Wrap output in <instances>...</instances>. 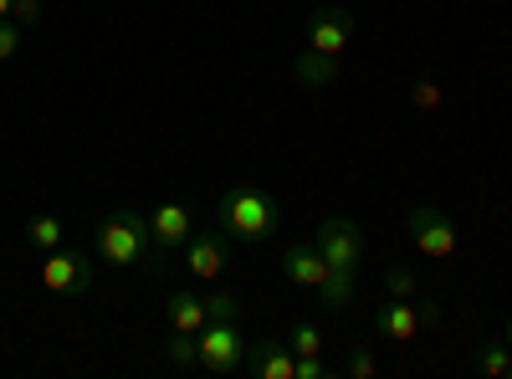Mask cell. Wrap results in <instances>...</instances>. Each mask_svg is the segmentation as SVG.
I'll return each instance as SVG.
<instances>
[{
  "label": "cell",
  "instance_id": "cell-1",
  "mask_svg": "<svg viewBox=\"0 0 512 379\" xmlns=\"http://www.w3.org/2000/svg\"><path fill=\"white\" fill-rule=\"evenodd\" d=\"M216 221H221V231H226L231 241L262 246V241H272L277 226H282V205H277L272 190L236 180V185H226V190L216 195Z\"/></svg>",
  "mask_w": 512,
  "mask_h": 379
},
{
  "label": "cell",
  "instance_id": "cell-2",
  "mask_svg": "<svg viewBox=\"0 0 512 379\" xmlns=\"http://www.w3.org/2000/svg\"><path fill=\"white\" fill-rule=\"evenodd\" d=\"M93 251H98L103 267H139L154 251L149 216H139V210H108L93 231Z\"/></svg>",
  "mask_w": 512,
  "mask_h": 379
},
{
  "label": "cell",
  "instance_id": "cell-3",
  "mask_svg": "<svg viewBox=\"0 0 512 379\" xmlns=\"http://www.w3.org/2000/svg\"><path fill=\"white\" fill-rule=\"evenodd\" d=\"M405 236H410V246L420 251V257H431V262H451L456 246H461L456 221L446 216V210H436V205H410Z\"/></svg>",
  "mask_w": 512,
  "mask_h": 379
},
{
  "label": "cell",
  "instance_id": "cell-4",
  "mask_svg": "<svg viewBox=\"0 0 512 379\" xmlns=\"http://www.w3.org/2000/svg\"><path fill=\"white\" fill-rule=\"evenodd\" d=\"M195 344H200V369L205 374H241L246 369V333H241V318L236 323H205L195 333Z\"/></svg>",
  "mask_w": 512,
  "mask_h": 379
},
{
  "label": "cell",
  "instance_id": "cell-5",
  "mask_svg": "<svg viewBox=\"0 0 512 379\" xmlns=\"http://www.w3.org/2000/svg\"><path fill=\"white\" fill-rule=\"evenodd\" d=\"M313 246L323 251V262L338 267V272H359V262H364V231H359L349 216H328V221H318Z\"/></svg>",
  "mask_w": 512,
  "mask_h": 379
},
{
  "label": "cell",
  "instance_id": "cell-6",
  "mask_svg": "<svg viewBox=\"0 0 512 379\" xmlns=\"http://www.w3.org/2000/svg\"><path fill=\"white\" fill-rule=\"evenodd\" d=\"M180 257H185V272L200 277V282H216L226 267H231V236L221 226H195V236L180 246Z\"/></svg>",
  "mask_w": 512,
  "mask_h": 379
},
{
  "label": "cell",
  "instance_id": "cell-7",
  "mask_svg": "<svg viewBox=\"0 0 512 379\" xmlns=\"http://www.w3.org/2000/svg\"><path fill=\"white\" fill-rule=\"evenodd\" d=\"M349 36H354V11L349 6H323V11H313V21L303 31V52L338 62L344 47H349Z\"/></svg>",
  "mask_w": 512,
  "mask_h": 379
},
{
  "label": "cell",
  "instance_id": "cell-8",
  "mask_svg": "<svg viewBox=\"0 0 512 379\" xmlns=\"http://www.w3.org/2000/svg\"><path fill=\"white\" fill-rule=\"evenodd\" d=\"M88 272H93V257L77 246H57L41 262V282H47V292H62V298H82L88 292Z\"/></svg>",
  "mask_w": 512,
  "mask_h": 379
},
{
  "label": "cell",
  "instance_id": "cell-9",
  "mask_svg": "<svg viewBox=\"0 0 512 379\" xmlns=\"http://www.w3.org/2000/svg\"><path fill=\"white\" fill-rule=\"evenodd\" d=\"M149 236H154V257H175V251L195 236V216H190V205L180 200H164L149 210Z\"/></svg>",
  "mask_w": 512,
  "mask_h": 379
},
{
  "label": "cell",
  "instance_id": "cell-10",
  "mask_svg": "<svg viewBox=\"0 0 512 379\" xmlns=\"http://www.w3.org/2000/svg\"><path fill=\"white\" fill-rule=\"evenodd\" d=\"M420 328H425V318H420V298H390L379 313H374V333L384 344H415L420 339Z\"/></svg>",
  "mask_w": 512,
  "mask_h": 379
},
{
  "label": "cell",
  "instance_id": "cell-11",
  "mask_svg": "<svg viewBox=\"0 0 512 379\" xmlns=\"http://www.w3.org/2000/svg\"><path fill=\"white\" fill-rule=\"evenodd\" d=\"M246 374L251 379H297V354L287 339H256L246 344Z\"/></svg>",
  "mask_w": 512,
  "mask_h": 379
},
{
  "label": "cell",
  "instance_id": "cell-12",
  "mask_svg": "<svg viewBox=\"0 0 512 379\" xmlns=\"http://www.w3.org/2000/svg\"><path fill=\"white\" fill-rule=\"evenodd\" d=\"M328 272H333V267L323 262L318 246H292L287 257H282V277H287L292 287H318Z\"/></svg>",
  "mask_w": 512,
  "mask_h": 379
},
{
  "label": "cell",
  "instance_id": "cell-13",
  "mask_svg": "<svg viewBox=\"0 0 512 379\" xmlns=\"http://www.w3.org/2000/svg\"><path fill=\"white\" fill-rule=\"evenodd\" d=\"M164 318H169V328H175V333H200L210 323L200 292H175V298L164 303Z\"/></svg>",
  "mask_w": 512,
  "mask_h": 379
},
{
  "label": "cell",
  "instance_id": "cell-14",
  "mask_svg": "<svg viewBox=\"0 0 512 379\" xmlns=\"http://www.w3.org/2000/svg\"><path fill=\"white\" fill-rule=\"evenodd\" d=\"M313 292H318L323 313H344V308H354V272H338V267H333Z\"/></svg>",
  "mask_w": 512,
  "mask_h": 379
},
{
  "label": "cell",
  "instance_id": "cell-15",
  "mask_svg": "<svg viewBox=\"0 0 512 379\" xmlns=\"http://www.w3.org/2000/svg\"><path fill=\"white\" fill-rule=\"evenodd\" d=\"M26 241L41 251V257H47V251H57V246H62V221L52 216V210H41V216H31V221H26Z\"/></svg>",
  "mask_w": 512,
  "mask_h": 379
},
{
  "label": "cell",
  "instance_id": "cell-16",
  "mask_svg": "<svg viewBox=\"0 0 512 379\" xmlns=\"http://www.w3.org/2000/svg\"><path fill=\"white\" fill-rule=\"evenodd\" d=\"M164 364H175V369H200V344H195V333H175L169 328V344L159 349Z\"/></svg>",
  "mask_w": 512,
  "mask_h": 379
},
{
  "label": "cell",
  "instance_id": "cell-17",
  "mask_svg": "<svg viewBox=\"0 0 512 379\" xmlns=\"http://www.w3.org/2000/svg\"><path fill=\"white\" fill-rule=\"evenodd\" d=\"M477 369L482 374H492V379H507V369H512V349L507 344H477Z\"/></svg>",
  "mask_w": 512,
  "mask_h": 379
},
{
  "label": "cell",
  "instance_id": "cell-18",
  "mask_svg": "<svg viewBox=\"0 0 512 379\" xmlns=\"http://www.w3.org/2000/svg\"><path fill=\"white\" fill-rule=\"evenodd\" d=\"M205 318L210 323H236L241 318V298H236V292H210V298H205Z\"/></svg>",
  "mask_w": 512,
  "mask_h": 379
},
{
  "label": "cell",
  "instance_id": "cell-19",
  "mask_svg": "<svg viewBox=\"0 0 512 379\" xmlns=\"http://www.w3.org/2000/svg\"><path fill=\"white\" fill-rule=\"evenodd\" d=\"M287 349H292V354H323V333H318V323H292Z\"/></svg>",
  "mask_w": 512,
  "mask_h": 379
},
{
  "label": "cell",
  "instance_id": "cell-20",
  "mask_svg": "<svg viewBox=\"0 0 512 379\" xmlns=\"http://www.w3.org/2000/svg\"><path fill=\"white\" fill-rule=\"evenodd\" d=\"M297 77H303V82H328V77H338V62L303 52V57H297Z\"/></svg>",
  "mask_w": 512,
  "mask_h": 379
},
{
  "label": "cell",
  "instance_id": "cell-21",
  "mask_svg": "<svg viewBox=\"0 0 512 379\" xmlns=\"http://www.w3.org/2000/svg\"><path fill=\"white\" fill-rule=\"evenodd\" d=\"M344 374H349V379H374V374H379V359H374V349L354 344V349H349V359H344Z\"/></svg>",
  "mask_w": 512,
  "mask_h": 379
},
{
  "label": "cell",
  "instance_id": "cell-22",
  "mask_svg": "<svg viewBox=\"0 0 512 379\" xmlns=\"http://www.w3.org/2000/svg\"><path fill=\"white\" fill-rule=\"evenodd\" d=\"M410 98H415V108H420V113H436V108H441V88H436L431 77H420L415 88H410Z\"/></svg>",
  "mask_w": 512,
  "mask_h": 379
},
{
  "label": "cell",
  "instance_id": "cell-23",
  "mask_svg": "<svg viewBox=\"0 0 512 379\" xmlns=\"http://www.w3.org/2000/svg\"><path fill=\"white\" fill-rule=\"evenodd\" d=\"M21 52V26L16 21H0V62H11Z\"/></svg>",
  "mask_w": 512,
  "mask_h": 379
},
{
  "label": "cell",
  "instance_id": "cell-24",
  "mask_svg": "<svg viewBox=\"0 0 512 379\" xmlns=\"http://www.w3.org/2000/svg\"><path fill=\"white\" fill-rule=\"evenodd\" d=\"M297 379H328L323 354H297Z\"/></svg>",
  "mask_w": 512,
  "mask_h": 379
},
{
  "label": "cell",
  "instance_id": "cell-25",
  "mask_svg": "<svg viewBox=\"0 0 512 379\" xmlns=\"http://www.w3.org/2000/svg\"><path fill=\"white\" fill-rule=\"evenodd\" d=\"M390 292H395V298H420V292H415V277H410L405 267H390Z\"/></svg>",
  "mask_w": 512,
  "mask_h": 379
},
{
  "label": "cell",
  "instance_id": "cell-26",
  "mask_svg": "<svg viewBox=\"0 0 512 379\" xmlns=\"http://www.w3.org/2000/svg\"><path fill=\"white\" fill-rule=\"evenodd\" d=\"M11 21H16V26H36V21H41V0H16Z\"/></svg>",
  "mask_w": 512,
  "mask_h": 379
},
{
  "label": "cell",
  "instance_id": "cell-27",
  "mask_svg": "<svg viewBox=\"0 0 512 379\" xmlns=\"http://www.w3.org/2000/svg\"><path fill=\"white\" fill-rule=\"evenodd\" d=\"M11 6H16V0H0V21H11Z\"/></svg>",
  "mask_w": 512,
  "mask_h": 379
},
{
  "label": "cell",
  "instance_id": "cell-28",
  "mask_svg": "<svg viewBox=\"0 0 512 379\" xmlns=\"http://www.w3.org/2000/svg\"><path fill=\"white\" fill-rule=\"evenodd\" d=\"M507 349H512V318H507Z\"/></svg>",
  "mask_w": 512,
  "mask_h": 379
}]
</instances>
